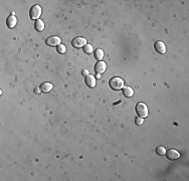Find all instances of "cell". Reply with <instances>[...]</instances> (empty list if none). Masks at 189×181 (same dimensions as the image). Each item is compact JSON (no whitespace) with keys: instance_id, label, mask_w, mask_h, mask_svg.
<instances>
[{"instance_id":"cell-1","label":"cell","mask_w":189,"mask_h":181,"mask_svg":"<svg viewBox=\"0 0 189 181\" xmlns=\"http://www.w3.org/2000/svg\"><path fill=\"white\" fill-rule=\"evenodd\" d=\"M109 84H110V88L114 90H119L124 86V82H123L122 78H112L109 82Z\"/></svg>"},{"instance_id":"cell-2","label":"cell","mask_w":189,"mask_h":181,"mask_svg":"<svg viewBox=\"0 0 189 181\" xmlns=\"http://www.w3.org/2000/svg\"><path fill=\"white\" fill-rule=\"evenodd\" d=\"M136 113L139 117L141 118H145L148 116V108L144 103H138L136 105Z\"/></svg>"},{"instance_id":"cell-3","label":"cell","mask_w":189,"mask_h":181,"mask_svg":"<svg viewBox=\"0 0 189 181\" xmlns=\"http://www.w3.org/2000/svg\"><path fill=\"white\" fill-rule=\"evenodd\" d=\"M29 15L31 19H35V20L39 19L40 15H41V7L39 5H33L30 8Z\"/></svg>"},{"instance_id":"cell-4","label":"cell","mask_w":189,"mask_h":181,"mask_svg":"<svg viewBox=\"0 0 189 181\" xmlns=\"http://www.w3.org/2000/svg\"><path fill=\"white\" fill-rule=\"evenodd\" d=\"M72 44L74 47L76 48H80L82 46H84L86 44V39L84 37H80V36H78V37L74 38L72 41Z\"/></svg>"},{"instance_id":"cell-5","label":"cell","mask_w":189,"mask_h":181,"mask_svg":"<svg viewBox=\"0 0 189 181\" xmlns=\"http://www.w3.org/2000/svg\"><path fill=\"white\" fill-rule=\"evenodd\" d=\"M45 42L49 46H58L60 44V38L58 36H49L46 38Z\"/></svg>"},{"instance_id":"cell-6","label":"cell","mask_w":189,"mask_h":181,"mask_svg":"<svg viewBox=\"0 0 189 181\" xmlns=\"http://www.w3.org/2000/svg\"><path fill=\"white\" fill-rule=\"evenodd\" d=\"M166 156L169 160H176V159H178L179 157H180V153L175 150V149H169V150L167 151Z\"/></svg>"},{"instance_id":"cell-7","label":"cell","mask_w":189,"mask_h":181,"mask_svg":"<svg viewBox=\"0 0 189 181\" xmlns=\"http://www.w3.org/2000/svg\"><path fill=\"white\" fill-rule=\"evenodd\" d=\"M106 68H107L106 63H105L104 61H101V60H99V61L96 63V66H95V70H96V72L99 74L105 72Z\"/></svg>"},{"instance_id":"cell-8","label":"cell","mask_w":189,"mask_h":181,"mask_svg":"<svg viewBox=\"0 0 189 181\" xmlns=\"http://www.w3.org/2000/svg\"><path fill=\"white\" fill-rule=\"evenodd\" d=\"M154 47L155 50L159 53H165V51H166V45L162 41H156L154 44Z\"/></svg>"},{"instance_id":"cell-9","label":"cell","mask_w":189,"mask_h":181,"mask_svg":"<svg viewBox=\"0 0 189 181\" xmlns=\"http://www.w3.org/2000/svg\"><path fill=\"white\" fill-rule=\"evenodd\" d=\"M86 84L90 88H94L96 86V78H95V76H90V74L88 76H86Z\"/></svg>"},{"instance_id":"cell-10","label":"cell","mask_w":189,"mask_h":181,"mask_svg":"<svg viewBox=\"0 0 189 181\" xmlns=\"http://www.w3.org/2000/svg\"><path fill=\"white\" fill-rule=\"evenodd\" d=\"M6 23H7V26L9 28H13L14 26L16 25V23H17V19H16L15 16L10 15L9 17L7 18V21H6Z\"/></svg>"},{"instance_id":"cell-11","label":"cell","mask_w":189,"mask_h":181,"mask_svg":"<svg viewBox=\"0 0 189 181\" xmlns=\"http://www.w3.org/2000/svg\"><path fill=\"white\" fill-rule=\"evenodd\" d=\"M52 88V84L50 82H42L41 86H40V90L42 93H48L50 92Z\"/></svg>"},{"instance_id":"cell-12","label":"cell","mask_w":189,"mask_h":181,"mask_svg":"<svg viewBox=\"0 0 189 181\" xmlns=\"http://www.w3.org/2000/svg\"><path fill=\"white\" fill-rule=\"evenodd\" d=\"M123 94H124V96L127 97V98H130V97H132L133 95H134V90H133V88H130V86H125V88H123Z\"/></svg>"},{"instance_id":"cell-13","label":"cell","mask_w":189,"mask_h":181,"mask_svg":"<svg viewBox=\"0 0 189 181\" xmlns=\"http://www.w3.org/2000/svg\"><path fill=\"white\" fill-rule=\"evenodd\" d=\"M34 26H35V29L37 30V31H42V30L44 29V23H43V21L40 19L36 20Z\"/></svg>"},{"instance_id":"cell-14","label":"cell","mask_w":189,"mask_h":181,"mask_svg":"<svg viewBox=\"0 0 189 181\" xmlns=\"http://www.w3.org/2000/svg\"><path fill=\"white\" fill-rule=\"evenodd\" d=\"M103 56H104V52H103L102 49H97L96 51H95V57L97 58L98 60H101L103 58Z\"/></svg>"},{"instance_id":"cell-15","label":"cell","mask_w":189,"mask_h":181,"mask_svg":"<svg viewBox=\"0 0 189 181\" xmlns=\"http://www.w3.org/2000/svg\"><path fill=\"white\" fill-rule=\"evenodd\" d=\"M156 153L158 155H160V156H163V155L166 154V149L162 146H158L156 148Z\"/></svg>"},{"instance_id":"cell-16","label":"cell","mask_w":189,"mask_h":181,"mask_svg":"<svg viewBox=\"0 0 189 181\" xmlns=\"http://www.w3.org/2000/svg\"><path fill=\"white\" fill-rule=\"evenodd\" d=\"M66 51V48H65V45H63V44H59V45L57 46V52L58 53H64V52Z\"/></svg>"},{"instance_id":"cell-17","label":"cell","mask_w":189,"mask_h":181,"mask_svg":"<svg viewBox=\"0 0 189 181\" xmlns=\"http://www.w3.org/2000/svg\"><path fill=\"white\" fill-rule=\"evenodd\" d=\"M84 50L86 53H90V52L92 51V46L90 45V44H88L86 43V45L84 46Z\"/></svg>"},{"instance_id":"cell-18","label":"cell","mask_w":189,"mask_h":181,"mask_svg":"<svg viewBox=\"0 0 189 181\" xmlns=\"http://www.w3.org/2000/svg\"><path fill=\"white\" fill-rule=\"evenodd\" d=\"M143 123H144V120H143V118L139 117V118L136 119V124H137V125H142Z\"/></svg>"},{"instance_id":"cell-19","label":"cell","mask_w":189,"mask_h":181,"mask_svg":"<svg viewBox=\"0 0 189 181\" xmlns=\"http://www.w3.org/2000/svg\"><path fill=\"white\" fill-rule=\"evenodd\" d=\"M82 76H88V70H82Z\"/></svg>"},{"instance_id":"cell-20","label":"cell","mask_w":189,"mask_h":181,"mask_svg":"<svg viewBox=\"0 0 189 181\" xmlns=\"http://www.w3.org/2000/svg\"><path fill=\"white\" fill-rule=\"evenodd\" d=\"M40 92H41L40 88H34V93H35V94H40Z\"/></svg>"}]
</instances>
